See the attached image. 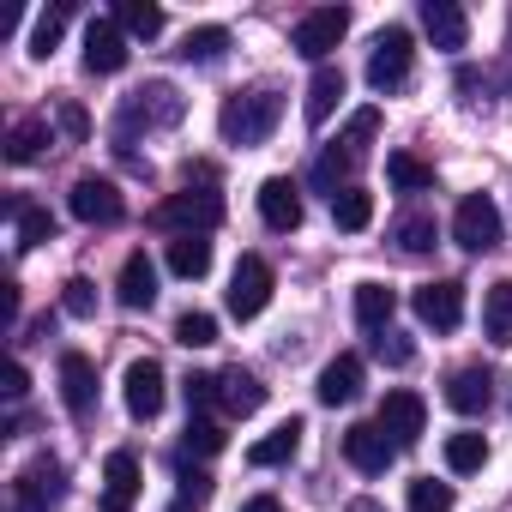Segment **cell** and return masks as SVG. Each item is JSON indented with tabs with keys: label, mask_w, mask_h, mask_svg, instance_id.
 <instances>
[{
	"label": "cell",
	"mask_w": 512,
	"mask_h": 512,
	"mask_svg": "<svg viewBox=\"0 0 512 512\" xmlns=\"http://www.w3.org/2000/svg\"><path fill=\"white\" fill-rule=\"evenodd\" d=\"M278 121H284V97L278 91H235L223 103V115H217L229 145H266L278 133Z\"/></svg>",
	"instance_id": "6da1fadb"
},
{
	"label": "cell",
	"mask_w": 512,
	"mask_h": 512,
	"mask_svg": "<svg viewBox=\"0 0 512 512\" xmlns=\"http://www.w3.org/2000/svg\"><path fill=\"white\" fill-rule=\"evenodd\" d=\"M500 235H506V223H500V205H494L488 193L458 199V211H452V241H458V247H470V253H494Z\"/></svg>",
	"instance_id": "7a4b0ae2"
},
{
	"label": "cell",
	"mask_w": 512,
	"mask_h": 512,
	"mask_svg": "<svg viewBox=\"0 0 512 512\" xmlns=\"http://www.w3.org/2000/svg\"><path fill=\"white\" fill-rule=\"evenodd\" d=\"M368 85H374L380 97L410 85V31H404V25H386V31L374 37V55H368Z\"/></svg>",
	"instance_id": "3957f363"
},
{
	"label": "cell",
	"mask_w": 512,
	"mask_h": 512,
	"mask_svg": "<svg viewBox=\"0 0 512 512\" xmlns=\"http://www.w3.org/2000/svg\"><path fill=\"white\" fill-rule=\"evenodd\" d=\"M272 266L260 260V253H241V266H235V278H229V314L235 320H260L266 314V302H272Z\"/></svg>",
	"instance_id": "277c9868"
},
{
	"label": "cell",
	"mask_w": 512,
	"mask_h": 512,
	"mask_svg": "<svg viewBox=\"0 0 512 512\" xmlns=\"http://www.w3.org/2000/svg\"><path fill=\"white\" fill-rule=\"evenodd\" d=\"M374 133H380V109H362V115L350 121V133L320 157V169H314V175H320V187H338V175H350V169L368 157V139H374Z\"/></svg>",
	"instance_id": "5b68a950"
},
{
	"label": "cell",
	"mask_w": 512,
	"mask_h": 512,
	"mask_svg": "<svg viewBox=\"0 0 512 512\" xmlns=\"http://www.w3.org/2000/svg\"><path fill=\"white\" fill-rule=\"evenodd\" d=\"M169 229H181V235H211L217 223H223V199L211 193V187H187V193H175V199H163V211H157Z\"/></svg>",
	"instance_id": "8992f818"
},
{
	"label": "cell",
	"mask_w": 512,
	"mask_h": 512,
	"mask_svg": "<svg viewBox=\"0 0 512 512\" xmlns=\"http://www.w3.org/2000/svg\"><path fill=\"white\" fill-rule=\"evenodd\" d=\"M67 494V470L55 464V458H37V464H25L19 470V482H13V512H49L55 500Z\"/></svg>",
	"instance_id": "52a82bcc"
},
{
	"label": "cell",
	"mask_w": 512,
	"mask_h": 512,
	"mask_svg": "<svg viewBox=\"0 0 512 512\" xmlns=\"http://www.w3.org/2000/svg\"><path fill=\"white\" fill-rule=\"evenodd\" d=\"M344 31H350V13L344 7H314L302 25H296V55H308V61H326L338 43H344Z\"/></svg>",
	"instance_id": "ba28073f"
},
{
	"label": "cell",
	"mask_w": 512,
	"mask_h": 512,
	"mask_svg": "<svg viewBox=\"0 0 512 512\" xmlns=\"http://www.w3.org/2000/svg\"><path fill=\"white\" fill-rule=\"evenodd\" d=\"M344 458H350L362 476H386V464L398 458V440H392L380 422H356V428L344 434Z\"/></svg>",
	"instance_id": "9c48e42d"
},
{
	"label": "cell",
	"mask_w": 512,
	"mask_h": 512,
	"mask_svg": "<svg viewBox=\"0 0 512 512\" xmlns=\"http://www.w3.org/2000/svg\"><path fill=\"white\" fill-rule=\"evenodd\" d=\"M416 320L434 326V332H452V326L464 320V284H458V278L422 284V290H416Z\"/></svg>",
	"instance_id": "30bf717a"
},
{
	"label": "cell",
	"mask_w": 512,
	"mask_h": 512,
	"mask_svg": "<svg viewBox=\"0 0 512 512\" xmlns=\"http://www.w3.org/2000/svg\"><path fill=\"white\" fill-rule=\"evenodd\" d=\"M73 217L79 223H121V193H115V181H97V175H85V181H73Z\"/></svg>",
	"instance_id": "8fae6325"
},
{
	"label": "cell",
	"mask_w": 512,
	"mask_h": 512,
	"mask_svg": "<svg viewBox=\"0 0 512 512\" xmlns=\"http://www.w3.org/2000/svg\"><path fill=\"white\" fill-rule=\"evenodd\" d=\"M121 392H127V410H133L139 422H151V416L163 410V368H157L151 356L127 362V380H121Z\"/></svg>",
	"instance_id": "7c38bea8"
},
{
	"label": "cell",
	"mask_w": 512,
	"mask_h": 512,
	"mask_svg": "<svg viewBox=\"0 0 512 512\" xmlns=\"http://www.w3.org/2000/svg\"><path fill=\"white\" fill-rule=\"evenodd\" d=\"M380 428H386L398 446H416L422 428H428V404H422L416 392H386V404H380Z\"/></svg>",
	"instance_id": "4fadbf2b"
},
{
	"label": "cell",
	"mask_w": 512,
	"mask_h": 512,
	"mask_svg": "<svg viewBox=\"0 0 512 512\" xmlns=\"http://www.w3.org/2000/svg\"><path fill=\"white\" fill-rule=\"evenodd\" d=\"M139 488H145L139 458L133 452H109V464H103V512H133Z\"/></svg>",
	"instance_id": "5bb4252c"
},
{
	"label": "cell",
	"mask_w": 512,
	"mask_h": 512,
	"mask_svg": "<svg viewBox=\"0 0 512 512\" xmlns=\"http://www.w3.org/2000/svg\"><path fill=\"white\" fill-rule=\"evenodd\" d=\"M85 67L91 73H121L127 67V31L115 19H91V31H85Z\"/></svg>",
	"instance_id": "9a60e30c"
},
{
	"label": "cell",
	"mask_w": 512,
	"mask_h": 512,
	"mask_svg": "<svg viewBox=\"0 0 512 512\" xmlns=\"http://www.w3.org/2000/svg\"><path fill=\"white\" fill-rule=\"evenodd\" d=\"M260 217H266V229H278V235H290V229L302 223V193H296L290 175L260 181Z\"/></svg>",
	"instance_id": "2e32d148"
},
{
	"label": "cell",
	"mask_w": 512,
	"mask_h": 512,
	"mask_svg": "<svg viewBox=\"0 0 512 512\" xmlns=\"http://www.w3.org/2000/svg\"><path fill=\"white\" fill-rule=\"evenodd\" d=\"M422 31L434 37V49H464L470 43V19L458 0H422Z\"/></svg>",
	"instance_id": "e0dca14e"
},
{
	"label": "cell",
	"mask_w": 512,
	"mask_h": 512,
	"mask_svg": "<svg viewBox=\"0 0 512 512\" xmlns=\"http://www.w3.org/2000/svg\"><path fill=\"white\" fill-rule=\"evenodd\" d=\"M61 398H67L73 416H91L97 410V368H91V356H79V350L61 356Z\"/></svg>",
	"instance_id": "ac0fdd59"
},
{
	"label": "cell",
	"mask_w": 512,
	"mask_h": 512,
	"mask_svg": "<svg viewBox=\"0 0 512 512\" xmlns=\"http://www.w3.org/2000/svg\"><path fill=\"white\" fill-rule=\"evenodd\" d=\"M446 404H452L458 416H482V410L494 404V374H488V368H458V374L446 380Z\"/></svg>",
	"instance_id": "d6986e66"
},
{
	"label": "cell",
	"mask_w": 512,
	"mask_h": 512,
	"mask_svg": "<svg viewBox=\"0 0 512 512\" xmlns=\"http://www.w3.org/2000/svg\"><path fill=\"white\" fill-rule=\"evenodd\" d=\"M127 121H145V127H169V121H181V91L175 85H145V91H133V103H127Z\"/></svg>",
	"instance_id": "ffe728a7"
},
{
	"label": "cell",
	"mask_w": 512,
	"mask_h": 512,
	"mask_svg": "<svg viewBox=\"0 0 512 512\" xmlns=\"http://www.w3.org/2000/svg\"><path fill=\"white\" fill-rule=\"evenodd\" d=\"M217 404L229 410V416H253L266 404V386L253 380L247 368H229V374H217Z\"/></svg>",
	"instance_id": "44dd1931"
},
{
	"label": "cell",
	"mask_w": 512,
	"mask_h": 512,
	"mask_svg": "<svg viewBox=\"0 0 512 512\" xmlns=\"http://www.w3.org/2000/svg\"><path fill=\"white\" fill-rule=\"evenodd\" d=\"M302 434H308V428H302L296 416H290V422H278L266 440H253V446H247V464H260V470L290 464V458H296V446H302Z\"/></svg>",
	"instance_id": "7402d4cb"
},
{
	"label": "cell",
	"mask_w": 512,
	"mask_h": 512,
	"mask_svg": "<svg viewBox=\"0 0 512 512\" xmlns=\"http://www.w3.org/2000/svg\"><path fill=\"white\" fill-rule=\"evenodd\" d=\"M362 392V356H332L320 368V404H350Z\"/></svg>",
	"instance_id": "603a6c76"
},
{
	"label": "cell",
	"mask_w": 512,
	"mask_h": 512,
	"mask_svg": "<svg viewBox=\"0 0 512 512\" xmlns=\"http://www.w3.org/2000/svg\"><path fill=\"white\" fill-rule=\"evenodd\" d=\"M115 296H121V308H133V314L157 302V266L145 260V253H133V260L121 266V290H115Z\"/></svg>",
	"instance_id": "cb8c5ba5"
},
{
	"label": "cell",
	"mask_w": 512,
	"mask_h": 512,
	"mask_svg": "<svg viewBox=\"0 0 512 512\" xmlns=\"http://www.w3.org/2000/svg\"><path fill=\"white\" fill-rule=\"evenodd\" d=\"M169 272L175 278H205L211 272V241L205 235H175L169 241Z\"/></svg>",
	"instance_id": "d4e9b609"
},
{
	"label": "cell",
	"mask_w": 512,
	"mask_h": 512,
	"mask_svg": "<svg viewBox=\"0 0 512 512\" xmlns=\"http://www.w3.org/2000/svg\"><path fill=\"white\" fill-rule=\"evenodd\" d=\"M338 97H344V73L338 67H320L314 85H308V127H326L332 109H338Z\"/></svg>",
	"instance_id": "484cf974"
},
{
	"label": "cell",
	"mask_w": 512,
	"mask_h": 512,
	"mask_svg": "<svg viewBox=\"0 0 512 512\" xmlns=\"http://www.w3.org/2000/svg\"><path fill=\"white\" fill-rule=\"evenodd\" d=\"M392 314H398V296H392L386 284H356V320H362L368 332H386Z\"/></svg>",
	"instance_id": "4316f807"
},
{
	"label": "cell",
	"mask_w": 512,
	"mask_h": 512,
	"mask_svg": "<svg viewBox=\"0 0 512 512\" xmlns=\"http://www.w3.org/2000/svg\"><path fill=\"white\" fill-rule=\"evenodd\" d=\"M332 217H338V229H368L374 223V193L368 187H344V193H332Z\"/></svg>",
	"instance_id": "83f0119b"
},
{
	"label": "cell",
	"mask_w": 512,
	"mask_h": 512,
	"mask_svg": "<svg viewBox=\"0 0 512 512\" xmlns=\"http://www.w3.org/2000/svg\"><path fill=\"white\" fill-rule=\"evenodd\" d=\"M482 326H488V338L506 350L512 344V284H494L488 296H482Z\"/></svg>",
	"instance_id": "f1b7e54d"
},
{
	"label": "cell",
	"mask_w": 512,
	"mask_h": 512,
	"mask_svg": "<svg viewBox=\"0 0 512 512\" xmlns=\"http://www.w3.org/2000/svg\"><path fill=\"white\" fill-rule=\"evenodd\" d=\"M488 464V440L482 434H452L446 440V470L452 476H470V470H482Z\"/></svg>",
	"instance_id": "f546056e"
},
{
	"label": "cell",
	"mask_w": 512,
	"mask_h": 512,
	"mask_svg": "<svg viewBox=\"0 0 512 512\" xmlns=\"http://www.w3.org/2000/svg\"><path fill=\"white\" fill-rule=\"evenodd\" d=\"M223 49H229V31H223V25H199V31H187V43H181V61H199V67H211Z\"/></svg>",
	"instance_id": "4dcf8cb0"
},
{
	"label": "cell",
	"mask_w": 512,
	"mask_h": 512,
	"mask_svg": "<svg viewBox=\"0 0 512 512\" xmlns=\"http://www.w3.org/2000/svg\"><path fill=\"white\" fill-rule=\"evenodd\" d=\"M115 25H121L127 37H145V43H151V37L163 31V13L145 7V0H121V7H115Z\"/></svg>",
	"instance_id": "1f68e13d"
},
{
	"label": "cell",
	"mask_w": 512,
	"mask_h": 512,
	"mask_svg": "<svg viewBox=\"0 0 512 512\" xmlns=\"http://www.w3.org/2000/svg\"><path fill=\"white\" fill-rule=\"evenodd\" d=\"M43 145H49V121H19L7 133V163H31Z\"/></svg>",
	"instance_id": "d6a6232c"
},
{
	"label": "cell",
	"mask_w": 512,
	"mask_h": 512,
	"mask_svg": "<svg viewBox=\"0 0 512 512\" xmlns=\"http://www.w3.org/2000/svg\"><path fill=\"white\" fill-rule=\"evenodd\" d=\"M386 175H392L404 193H422V187H434V169H428L422 157H410V151H392V157H386Z\"/></svg>",
	"instance_id": "836d02e7"
},
{
	"label": "cell",
	"mask_w": 512,
	"mask_h": 512,
	"mask_svg": "<svg viewBox=\"0 0 512 512\" xmlns=\"http://www.w3.org/2000/svg\"><path fill=\"white\" fill-rule=\"evenodd\" d=\"M410 512H452V482L416 476V482H410Z\"/></svg>",
	"instance_id": "e575fe53"
},
{
	"label": "cell",
	"mask_w": 512,
	"mask_h": 512,
	"mask_svg": "<svg viewBox=\"0 0 512 512\" xmlns=\"http://www.w3.org/2000/svg\"><path fill=\"white\" fill-rule=\"evenodd\" d=\"M61 31H67V7L43 13V19H37V31H31V55H37V61H49V55H55V43H61Z\"/></svg>",
	"instance_id": "d590c367"
},
{
	"label": "cell",
	"mask_w": 512,
	"mask_h": 512,
	"mask_svg": "<svg viewBox=\"0 0 512 512\" xmlns=\"http://www.w3.org/2000/svg\"><path fill=\"white\" fill-rule=\"evenodd\" d=\"M175 344H187V350L217 344V320H211V314H181V320H175Z\"/></svg>",
	"instance_id": "8d00e7d4"
},
{
	"label": "cell",
	"mask_w": 512,
	"mask_h": 512,
	"mask_svg": "<svg viewBox=\"0 0 512 512\" xmlns=\"http://www.w3.org/2000/svg\"><path fill=\"white\" fill-rule=\"evenodd\" d=\"M61 308H67L73 320H91V314H97V284H91V278H67Z\"/></svg>",
	"instance_id": "74e56055"
},
{
	"label": "cell",
	"mask_w": 512,
	"mask_h": 512,
	"mask_svg": "<svg viewBox=\"0 0 512 512\" xmlns=\"http://www.w3.org/2000/svg\"><path fill=\"white\" fill-rule=\"evenodd\" d=\"M205 500H211V476H205V470H187V476H181V494H175L169 512H205Z\"/></svg>",
	"instance_id": "f35d334b"
},
{
	"label": "cell",
	"mask_w": 512,
	"mask_h": 512,
	"mask_svg": "<svg viewBox=\"0 0 512 512\" xmlns=\"http://www.w3.org/2000/svg\"><path fill=\"white\" fill-rule=\"evenodd\" d=\"M392 235H398L404 253H428V247H434V217H404Z\"/></svg>",
	"instance_id": "ab89813d"
},
{
	"label": "cell",
	"mask_w": 512,
	"mask_h": 512,
	"mask_svg": "<svg viewBox=\"0 0 512 512\" xmlns=\"http://www.w3.org/2000/svg\"><path fill=\"white\" fill-rule=\"evenodd\" d=\"M187 452H199V458L223 452V428H217L211 416H193V422H187Z\"/></svg>",
	"instance_id": "60d3db41"
},
{
	"label": "cell",
	"mask_w": 512,
	"mask_h": 512,
	"mask_svg": "<svg viewBox=\"0 0 512 512\" xmlns=\"http://www.w3.org/2000/svg\"><path fill=\"white\" fill-rule=\"evenodd\" d=\"M49 235H55V217L37 211V205H25V211H19V247H37V241H49Z\"/></svg>",
	"instance_id": "b9f144b4"
},
{
	"label": "cell",
	"mask_w": 512,
	"mask_h": 512,
	"mask_svg": "<svg viewBox=\"0 0 512 512\" xmlns=\"http://www.w3.org/2000/svg\"><path fill=\"white\" fill-rule=\"evenodd\" d=\"M181 392H187V410H193V416H205V410L217 404V374H187V380H181Z\"/></svg>",
	"instance_id": "7bdbcfd3"
},
{
	"label": "cell",
	"mask_w": 512,
	"mask_h": 512,
	"mask_svg": "<svg viewBox=\"0 0 512 512\" xmlns=\"http://www.w3.org/2000/svg\"><path fill=\"white\" fill-rule=\"evenodd\" d=\"M374 356H380V362H392V368H410V356H416V350H410V344H404V338L386 326V332L374 338Z\"/></svg>",
	"instance_id": "ee69618b"
},
{
	"label": "cell",
	"mask_w": 512,
	"mask_h": 512,
	"mask_svg": "<svg viewBox=\"0 0 512 512\" xmlns=\"http://www.w3.org/2000/svg\"><path fill=\"white\" fill-rule=\"evenodd\" d=\"M61 127H67V139H85V133H91V121H85V109H79V103H67V109H61Z\"/></svg>",
	"instance_id": "f6af8a7d"
},
{
	"label": "cell",
	"mask_w": 512,
	"mask_h": 512,
	"mask_svg": "<svg viewBox=\"0 0 512 512\" xmlns=\"http://www.w3.org/2000/svg\"><path fill=\"white\" fill-rule=\"evenodd\" d=\"M25 392H31V374H25V362H13V368H7V398L19 404Z\"/></svg>",
	"instance_id": "bcb514c9"
},
{
	"label": "cell",
	"mask_w": 512,
	"mask_h": 512,
	"mask_svg": "<svg viewBox=\"0 0 512 512\" xmlns=\"http://www.w3.org/2000/svg\"><path fill=\"white\" fill-rule=\"evenodd\" d=\"M241 512H284V506H278V500H272V494H253V500H247V506H241Z\"/></svg>",
	"instance_id": "7dc6e473"
},
{
	"label": "cell",
	"mask_w": 512,
	"mask_h": 512,
	"mask_svg": "<svg viewBox=\"0 0 512 512\" xmlns=\"http://www.w3.org/2000/svg\"><path fill=\"white\" fill-rule=\"evenodd\" d=\"M350 512H380V506H374V500H356V506H350Z\"/></svg>",
	"instance_id": "c3c4849f"
}]
</instances>
